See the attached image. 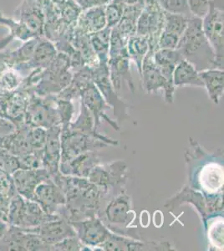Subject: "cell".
Segmentation results:
<instances>
[{
  "label": "cell",
  "instance_id": "obj_14",
  "mask_svg": "<svg viewBox=\"0 0 224 251\" xmlns=\"http://www.w3.org/2000/svg\"><path fill=\"white\" fill-rule=\"evenodd\" d=\"M80 97L82 100L81 101L87 107L93 117L94 126H95L96 131L99 126L101 118L110 123L114 129L119 130L117 123L112 122L110 119V117H108L105 115V111L108 108L107 104L102 94L100 93L99 89L97 88V86L94 84V82L91 83L86 88L83 90L82 92L80 93Z\"/></svg>",
  "mask_w": 224,
  "mask_h": 251
},
{
  "label": "cell",
  "instance_id": "obj_29",
  "mask_svg": "<svg viewBox=\"0 0 224 251\" xmlns=\"http://www.w3.org/2000/svg\"><path fill=\"white\" fill-rule=\"evenodd\" d=\"M105 20H106V27L114 28L119 24L124 15V6L119 3H108L105 7Z\"/></svg>",
  "mask_w": 224,
  "mask_h": 251
},
{
  "label": "cell",
  "instance_id": "obj_36",
  "mask_svg": "<svg viewBox=\"0 0 224 251\" xmlns=\"http://www.w3.org/2000/svg\"><path fill=\"white\" fill-rule=\"evenodd\" d=\"M10 199L0 197V219L5 220L7 222V216H8V208Z\"/></svg>",
  "mask_w": 224,
  "mask_h": 251
},
{
  "label": "cell",
  "instance_id": "obj_27",
  "mask_svg": "<svg viewBox=\"0 0 224 251\" xmlns=\"http://www.w3.org/2000/svg\"><path fill=\"white\" fill-rule=\"evenodd\" d=\"M19 157L20 169H35L43 168V149L31 150Z\"/></svg>",
  "mask_w": 224,
  "mask_h": 251
},
{
  "label": "cell",
  "instance_id": "obj_2",
  "mask_svg": "<svg viewBox=\"0 0 224 251\" xmlns=\"http://www.w3.org/2000/svg\"><path fill=\"white\" fill-rule=\"evenodd\" d=\"M58 216V214H46L34 200L16 194L9 201L7 222L9 226L20 228H35Z\"/></svg>",
  "mask_w": 224,
  "mask_h": 251
},
{
  "label": "cell",
  "instance_id": "obj_8",
  "mask_svg": "<svg viewBox=\"0 0 224 251\" xmlns=\"http://www.w3.org/2000/svg\"><path fill=\"white\" fill-rule=\"evenodd\" d=\"M102 212V217L100 219L107 222L108 228L116 227V232L119 234L120 229L125 228L135 218L131 198L122 189L119 194L109 202Z\"/></svg>",
  "mask_w": 224,
  "mask_h": 251
},
{
  "label": "cell",
  "instance_id": "obj_12",
  "mask_svg": "<svg viewBox=\"0 0 224 251\" xmlns=\"http://www.w3.org/2000/svg\"><path fill=\"white\" fill-rule=\"evenodd\" d=\"M28 229L37 234L47 245L51 246L69 237L77 236L73 226L60 216Z\"/></svg>",
  "mask_w": 224,
  "mask_h": 251
},
{
  "label": "cell",
  "instance_id": "obj_30",
  "mask_svg": "<svg viewBox=\"0 0 224 251\" xmlns=\"http://www.w3.org/2000/svg\"><path fill=\"white\" fill-rule=\"evenodd\" d=\"M0 169L12 175L14 172L20 169L19 157L0 148Z\"/></svg>",
  "mask_w": 224,
  "mask_h": 251
},
{
  "label": "cell",
  "instance_id": "obj_1",
  "mask_svg": "<svg viewBox=\"0 0 224 251\" xmlns=\"http://www.w3.org/2000/svg\"><path fill=\"white\" fill-rule=\"evenodd\" d=\"M178 50L185 60L192 63L199 72L218 68L215 53L202 31L201 20L190 16L187 29L180 37Z\"/></svg>",
  "mask_w": 224,
  "mask_h": 251
},
{
  "label": "cell",
  "instance_id": "obj_28",
  "mask_svg": "<svg viewBox=\"0 0 224 251\" xmlns=\"http://www.w3.org/2000/svg\"><path fill=\"white\" fill-rule=\"evenodd\" d=\"M55 107L60 117L61 126H68L71 123V118L73 117L75 112L73 103L71 102V100L56 97Z\"/></svg>",
  "mask_w": 224,
  "mask_h": 251
},
{
  "label": "cell",
  "instance_id": "obj_13",
  "mask_svg": "<svg viewBox=\"0 0 224 251\" xmlns=\"http://www.w3.org/2000/svg\"><path fill=\"white\" fill-rule=\"evenodd\" d=\"M61 126H54L47 129L46 144L43 149V168L50 174L51 177L60 172L61 157L60 142Z\"/></svg>",
  "mask_w": 224,
  "mask_h": 251
},
{
  "label": "cell",
  "instance_id": "obj_9",
  "mask_svg": "<svg viewBox=\"0 0 224 251\" xmlns=\"http://www.w3.org/2000/svg\"><path fill=\"white\" fill-rule=\"evenodd\" d=\"M70 224L75 228L79 240L87 247L100 248L113 234L97 216Z\"/></svg>",
  "mask_w": 224,
  "mask_h": 251
},
{
  "label": "cell",
  "instance_id": "obj_23",
  "mask_svg": "<svg viewBox=\"0 0 224 251\" xmlns=\"http://www.w3.org/2000/svg\"><path fill=\"white\" fill-rule=\"evenodd\" d=\"M57 55L56 49L51 43L44 41L34 49L31 64L34 68L46 69L50 66Z\"/></svg>",
  "mask_w": 224,
  "mask_h": 251
},
{
  "label": "cell",
  "instance_id": "obj_6",
  "mask_svg": "<svg viewBox=\"0 0 224 251\" xmlns=\"http://www.w3.org/2000/svg\"><path fill=\"white\" fill-rule=\"evenodd\" d=\"M153 50H150L143 59L141 71L142 86L148 93H156L160 89H163L165 92V101L173 102V96L175 86L173 82L168 81L162 75L153 59Z\"/></svg>",
  "mask_w": 224,
  "mask_h": 251
},
{
  "label": "cell",
  "instance_id": "obj_11",
  "mask_svg": "<svg viewBox=\"0 0 224 251\" xmlns=\"http://www.w3.org/2000/svg\"><path fill=\"white\" fill-rule=\"evenodd\" d=\"M51 176L44 168L35 169H20L12 174L14 188L18 194L27 200H32L34 190L43 181Z\"/></svg>",
  "mask_w": 224,
  "mask_h": 251
},
{
  "label": "cell",
  "instance_id": "obj_32",
  "mask_svg": "<svg viewBox=\"0 0 224 251\" xmlns=\"http://www.w3.org/2000/svg\"><path fill=\"white\" fill-rule=\"evenodd\" d=\"M16 194L11 174L0 169V197L11 199Z\"/></svg>",
  "mask_w": 224,
  "mask_h": 251
},
{
  "label": "cell",
  "instance_id": "obj_21",
  "mask_svg": "<svg viewBox=\"0 0 224 251\" xmlns=\"http://www.w3.org/2000/svg\"><path fill=\"white\" fill-rule=\"evenodd\" d=\"M128 56L130 60H133L137 66L140 75L142 71L143 59L150 50V44L148 37L133 34L128 39L126 44Z\"/></svg>",
  "mask_w": 224,
  "mask_h": 251
},
{
  "label": "cell",
  "instance_id": "obj_4",
  "mask_svg": "<svg viewBox=\"0 0 224 251\" xmlns=\"http://www.w3.org/2000/svg\"><path fill=\"white\" fill-rule=\"evenodd\" d=\"M202 31L215 53L217 65L224 70V9L211 1L210 10L201 20Z\"/></svg>",
  "mask_w": 224,
  "mask_h": 251
},
{
  "label": "cell",
  "instance_id": "obj_18",
  "mask_svg": "<svg viewBox=\"0 0 224 251\" xmlns=\"http://www.w3.org/2000/svg\"><path fill=\"white\" fill-rule=\"evenodd\" d=\"M153 59L162 75L168 81H173V72L176 65L184 58L178 50L158 49L153 52Z\"/></svg>",
  "mask_w": 224,
  "mask_h": 251
},
{
  "label": "cell",
  "instance_id": "obj_39",
  "mask_svg": "<svg viewBox=\"0 0 224 251\" xmlns=\"http://www.w3.org/2000/svg\"><path fill=\"white\" fill-rule=\"evenodd\" d=\"M145 0H112L113 3H119L123 6L133 5L136 3H141Z\"/></svg>",
  "mask_w": 224,
  "mask_h": 251
},
{
  "label": "cell",
  "instance_id": "obj_31",
  "mask_svg": "<svg viewBox=\"0 0 224 251\" xmlns=\"http://www.w3.org/2000/svg\"><path fill=\"white\" fill-rule=\"evenodd\" d=\"M212 0H187L192 16L202 20L210 10Z\"/></svg>",
  "mask_w": 224,
  "mask_h": 251
},
{
  "label": "cell",
  "instance_id": "obj_22",
  "mask_svg": "<svg viewBox=\"0 0 224 251\" xmlns=\"http://www.w3.org/2000/svg\"><path fill=\"white\" fill-rule=\"evenodd\" d=\"M111 34V28L105 27V29L89 35L91 47L101 62H107L109 59Z\"/></svg>",
  "mask_w": 224,
  "mask_h": 251
},
{
  "label": "cell",
  "instance_id": "obj_7",
  "mask_svg": "<svg viewBox=\"0 0 224 251\" xmlns=\"http://www.w3.org/2000/svg\"><path fill=\"white\" fill-rule=\"evenodd\" d=\"M127 166L123 161L97 164L89 174V181L109 192L122 188L126 180Z\"/></svg>",
  "mask_w": 224,
  "mask_h": 251
},
{
  "label": "cell",
  "instance_id": "obj_20",
  "mask_svg": "<svg viewBox=\"0 0 224 251\" xmlns=\"http://www.w3.org/2000/svg\"><path fill=\"white\" fill-rule=\"evenodd\" d=\"M173 85L175 87L194 86L203 87L199 72L192 63L187 60H181L174 69L173 75Z\"/></svg>",
  "mask_w": 224,
  "mask_h": 251
},
{
  "label": "cell",
  "instance_id": "obj_33",
  "mask_svg": "<svg viewBox=\"0 0 224 251\" xmlns=\"http://www.w3.org/2000/svg\"><path fill=\"white\" fill-rule=\"evenodd\" d=\"M85 248L88 247L84 246L77 236L69 237L52 246V251H82Z\"/></svg>",
  "mask_w": 224,
  "mask_h": 251
},
{
  "label": "cell",
  "instance_id": "obj_25",
  "mask_svg": "<svg viewBox=\"0 0 224 251\" xmlns=\"http://www.w3.org/2000/svg\"><path fill=\"white\" fill-rule=\"evenodd\" d=\"M163 11L187 17L192 16L189 11L187 0H156Z\"/></svg>",
  "mask_w": 224,
  "mask_h": 251
},
{
  "label": "cell",
  "instance_id": "obj_24",
  "mask_svg": "<svg viewBox=\"0 0 224 251\" xmlns=\"http://www.w3.org/2000/svg\"><path fill=\"white\" fill-rule=\"evenodd\" d=\"M189 17L182 15H175L164 11L163 29L181 37L188 25Z\"/></svg>",
  "mask_w": 224,
  "mask_h": 251
},
{
  "label": "cell",
  "instance_id": "obj_26",
  "mask_svg": "<svg viewBox=\"0 0 224 251\" xmlns=\"http://www.w3.org/2000/svg\"><path fill=\"white\" fill-rule=\"evenodd\" d=\"M47 129L40 126H27V138L33 150H41L46 144Z\"/></svg>",
  "mask_w": 224,
  "mask_h": 251
},
{
  "label": "cell",
  "instance_id": "obj_34",
  "mask_svg": "<svg viewBox=\"0 0 224 251\" xmlns=\"http://www.w3.org/2000/svg\"><path fill=\"white\" fill-rule=\"evenodd\" d=\"M179 40H180V37L176 34H173L162 29L157 40V50L158 49L176 50L178 46Z\"/></svg>",
  "mask_w": 224,
  "mask_h": 251
},
{
  "label": "cell",
  "instance_id": "obj_37",
  "mask_svg": "<svg viewBox=\"0 0 224 251\" xmlns=\"http://www.w3.org/2000/svg\"><path fill=\"white\" fill-rule=\"evenodd\" d=\"M87 1V5L85 8H91L94 6H104L106 3H110L112 2V0H86Z\"/></svg>",
  "mask_w": 224,
  "mask_h": 251
},
{
  "label": "cell",
  "instance_id": "obj_5",
  "mask_svg": "<svg viewBox=\"0 0 224 251\" xmlns=\"http://www.w3.org/2000/svg\"><path fill=\"white\" fill-rule=\"evenodd\" d=\"M0 251H52V246L28 228L10 226L0 240Z\"/></svg>",
  "mask_w": 224,
  "mask_h": 251
},
{
  "label": "cell",
  "instance_id": "obj_15",
  "mask_svg": "<svg viewBox=\"0 0 224 251\" xmlns=\"http://www.w3.org/2000/svg\"><path fill=\"white\" fill-rule=\"evenodd\" d=\"M184 203H191L196 207L197 210L204 222L205 227H207V221L209 217V214L207 208V200L204 195L200 192L197 191L196 189L191 188L190 186L186 185L182 188L181 191L169 199L164 206L172 210Z\"/></svg>",
  "mask_w": 224,
  "mask_h": 251
},
{
  "label": "cell",
  "instance_id": "obj_38",
  "mask_svg": "<svg viewBox=\"0 0 224 251\" xmlns=\"http://www.w3.org/2000/svg\"><path fill=\"white\" fill-rule=\"evenodd\" d=\"M9 227L10 226H9V223L0 219V240L5 235L6 233L9 230Z\"/></svg>",
  "mask_w": 224,
  "mask_h": 251
},
{
  "label": "cell",
  "instance_id": "obj_35",
  "mask_svg": "<svg viewBox=\"0 0 224 251\" xmlns=\"http://www.w3.org/2000/svg\"><path fill=\"white\" fill-rule=\"evenodd\" d=\"M17 129V126L15 125L12 121L0 116V138L11 134Z\"/></svg>",
  "mask_w": 224,
  "mask_h": 251
},
{
  "label": "cell",
  "instance_id": "obj_19",
  "mask_svg": "<svg viewBox=\"0 0 224 251\" xmlns=\"http://www.w3.org/2000/svg\"><path fill=\"white\" fill-rule=\"evenodd\" d=\"M199 75L211 100L215 104H219V99L224 95V70L207 69L199 72Z\"/></svg>",
  "mask_w": 224,
  "mask_h": 251
},
{
  "label": "cell",
  "instance_id": "obj_16",
  "mask_svg": "<svg viewBox=\"0 0 224 251\" xmlns=\"http://www.w3.org/2000/svg\"><path fill=\"white\" fill-rule=\"evenodd\" d=\"M99 157L95 151H89L66 163H60V172L64 175L88 177L91 170L99 164Z\"/></svg>",
  "mask_w": 224,
  "mask_h": 251
},
{
  "label": "cell",
  "instance_id": "obj_17",
  "mask_svg": "<svg viewBox=\"0 0 224 251\" xmlns=\"http://www.w3.org/2000/svg\"><path fill=\"white\" fill-rule=\"evenodd\" d=\"M78 26L82 33L89 35L105 29L106 27L105 7L94 6L84 10L79 15Z\"/></svg>",
  "mask_w": 224,
  "mask_h": 251
},
{
  "label": "cell",
  "instance_id": "obj_3",
  "mask_svg": "<svg viewBox=\"0 0 224 251\" xmlns=\"http://www.w3.org/2000/svg\"><path fill=\"white\" fill-rule=\"evenodd\" d=\"M60 142L61 157L60 163H66L84 152L94 151L98 148L108 145L99 137L71 128L69 125L61 126Z\"/></svg>",
  "mask_w": 224,
  "mask_h": 251
},
{
  "label": "cell",
  "instance_id": "obj_10",
  "mask_svg": "<svg viewBox=\"0 0 224 251\" xmlns=\"http://www.w3.org/2000/svg\"><path fill=\"white\" fill-rule=\"evenodd\" d=\"M32 200L36 202L47 214H56L60 206L66 203L65 194L51 177L43 181L36 187Z\"/></svg>",
  "mask_w": 224,
  "mask_h": 251
}]
</instances>
